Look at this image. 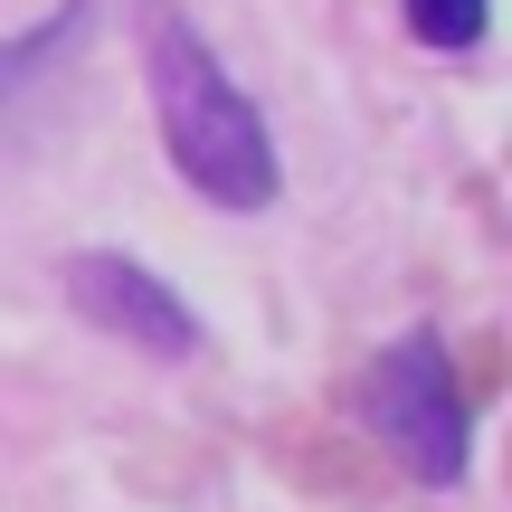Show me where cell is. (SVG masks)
<instances>
[{"label":"cell","instance_id":"obj_4","mask_svg":"<svg viewBox=\"0 0 512 512\" xmlns=\"http://www.w3.org/2000/svg\"><path fill=\"white\" fill-rule=\"evenodd\" d=\"M484 19H494V0H408V29H418L427 48H475Z\"/></svg>","mask_w":512,"mask_h":512},{"label":"cell","instance_id":"obj_3","mask_svg":"<svg viewBox=\"0 0 512 512\" xmlns=\"http://www.w3.org/2000/svg\"><path fill=\"white\" fill-rule=\"evenodd\" d=\"M67 304L86 313L95 332L152 351V361H190V351H200V313H190L152 266H133V256H114V247L67 256Z\"/></svg>","mask_w":512,"mask_h":512},{"label":"cell","instance_id":"obj_1","mask_svg":"<svg viewBox=\"0 0 512 512\" xmlns=\"http://www.w3.org/2000/svg\"><path fill=\"white\" fill-rule=\"evenodd\" d=\"M152 76V114H162V143L181 162V181L219 209H266L275 200V143H266V114L247 105V86L209 57V38L190 19H162L143 48Z\"/></svg>","mask_w":512,"mask_h":512},{"label":"cell","instance_id":"obj_2","mask_svg":"<svg viewBox=\"0 0 512 512\" xmlns=\"http://www.w3.org/2000/svg\"><path fill=\"white\" fill-rule=\"evenodd\" d=\"M361 427L399 456L408 484H427V494L465 484L475 408H465V380H456V361H446L437 332H399V342L361 370Z\"/></svg>","mask_w":512,"mask_h":512}]
</instances>
